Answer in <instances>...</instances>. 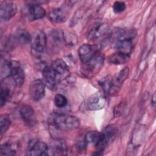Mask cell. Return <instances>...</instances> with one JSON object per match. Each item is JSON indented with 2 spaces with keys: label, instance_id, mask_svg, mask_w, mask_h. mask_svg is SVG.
I'll list each match as a JSON object with an SVG mask.
<instances>
[{
  "label": "cell",
  "instance_id": "obj_7",
  "mask_svg": "<svg viewBox=\"0 0 156 156\" xmlns=\"http://www.w3.org/2000/svg\"><path fill=\"white\" fill-rule=\"evenodd\" d=\"M45 83L40 79H35L32 82L29 87V94L35 101L41 100L45 94Z\"/></svg>",
  "mask_w": 156,
  "mask_h": 156
},
{
  "label": "cell",
  "instance_id": "obj_24",
  "mask_svg": "<svg viewBox=\"0 0 156 156\" xmlns=\"http://www.w3.org/2000/svg\"><path fill=\"white\" fill-rule=\"evenodd\" d=\"M136 35V31L133 29H122L118 31L116 34V40L127 39L132 40Z\"/></svg>",
  "mask_w": 156,
  "mask_h": 156
},
{
  "label": "cell",
  "instance_id": "obj_22",
  "mask_svg": "<svg viewBox=\"0 0 156 156\" xmlns=\"http://www.w3.org/2000/svg\"><path fill=\"white\" fill-rule=\"evenodd\" d=\"M129 58L130 55L129 54L117 52L109 57L108 62L113 65H121L127 62Z\"/></svg>",
  "mask_w": 156,
  "mask_h": 156
},
{
  "label": "cell",
  "instance_id": "obj_6",
  "mask_svg": "<svg viewBox=\"0 0 156 156\" xmlns=\"http://www.w3.org/2000/svg\"><path fill=\"white\" fill-rule=\"evenodd\" d=\"M20 114L25 124L29 127H34L37 124L35 111L29 105H23L20 109Z\"/></svg>",
  "mask_w": 156,
  "mask_h": 156
},
{
  "label": "cell",
  "instance_id": "obj_31",
  "mask_svg": "<svg viewBox=\"0 0 156 156\" xmlns=\"http://www.w3.org/2000/svg\"><path fill=\"white\" fill-rule=\"evenodd\" d=\"M64 34V40L68 44L74 45L77 43V38L75 35H74L73 34L68 32V34H65L63 32Z\"/></svg>",
  "mask_w": 156,
  "mask_h": 156
},
{
  "label": "cell",
  "instance_id": "obj_12",
  "mask_svg": "<svg viewBox=\"0 0 156 156\" xmlns=\"http://www.w3.org/2000/svg\"><path fill=\"white\" fill-rule=\"evenodd\" d=\"M47 46V37L43 31H38L32 43V49L37 53H43Z\"/></svg>",
  "mask_w": 156,
  "mask_h": 156
},
{
  "label": "cell",
  "instance_id": "obj_1",
  "mask_svg": "<svg viewBox=\"0 0 156 156\" xmlns=\"http://www.w3.org/2000/svg\"><path fill=\"white\" fill-rule=\"evenodd\" d=\"M49 122L56 129L62 131L75 130L80 124L76 116L63 113H53L49 118Z\"/></svg>",
  "mask_w": 156,
  "mask_h": 156
},
{
  "label": "cell",
  "instance_id": "obj_28",
  "mask_svg": "<svg viewBox=\"0 0 156 156\" xmlns=\"http://www.w3.org/2000/svg\"><path fill=\"white\" fill-rule=\"evenodd\" d=\"M10 119L5 115L1 116L0 119V127H1V134L2 135L5 133L9 129L10 126Z\"/></svg>",
  "mask_w": 156,
  "mask_h": 156
},
{
  "label": "cell",
  "instance_id": "obj_21",
  "mask_svg": "<svg viewBox=\"0 0 156 156\" xmlns=\"http://www.w3.org/2000/svg\"><path fill=\"white\" fill-rule=\"evenodd\" d=\"M49 18L55 23H63L66 20V15L61 9H54L49 12Z\"/></svg>",
  "mask_w": 156,
  "mask_h": 156
},
{
  "label": "cell",
  "instance_id": "obj_25",
  "mask_svg": "<svg viewBox=\"0 0 156 156\" xmlns=\"http://www.w3.org/2000/svg\"><path fill=\"white\" fill-rule=\"evenodd\" d=\"M129 74V67L126 66L116 76L115 79H114L115 83L116 85L119 88L122 83L127 79Z\"/></svg>",
  "mask_w": 156,
  "mask_h": 156
},
{
  "label": "cell",
  "instance_id": "obj_3",
  "mask_svg": "<svg viewBox=\"0 0 156 156\" xmlns=\"http://www.w3.org/2000/svg\"><path fill=\"white\" fill-rule=\"evenodd\" d=\"M99 53L97 46L88 44L82 45L78 51L79 58L82 63L83 64L88 63Z\"/></svg>",
  "mask_w": 156,
  "mask_h": 156
},
{
  "label": "cell",
  "instance_id": "obj_18",
  "mask_svg": "<svg viewBox=\"0 0 156 156\" xmlns=\"http://www.w3.org/2000/svg\"><path fill=\"white\" fill-rule=\"evenodd\" d=\"M85 140L87 144H93L97 147L104 139V135L102 132L90 131L85 136Z\"/></svg>",
  "mask_w": 156,
  "mask_h": 156
},
{
  "label": "cell",
  "instance_id": "obj_19",
  "mask_svg": "<svg viewBox=\"0 0 156 156\" xmlns=\"http://www.w3.org/2000/svg\"><path fill=\"white\" fill-rule=\"evenodd\" d=\"M29 18L31 20H39L44 17L46 15L45 10L39 4L30 5L28 9Z\"/></svg>",
  "mask_w": 156,
  "mask_h": 156
},
{
  "label": "cell",
  "instance_id": "obj_11",
  "mask_svg": "<svg viewBox=\"0 0 156 156\" xmlns=\"http://www.w3.org/2000/svg\"><path fill=\"white\" fill-rule=\"evenodd\" d=\"M48 145L40 141H37L31 144L27 151V155L32 156H44L48 154Z\"/></svg>",
  "mask_w": 156,
  "mask_h": 156
},
{
  "label": "cell",
  "instance_id": "obj_23",
  "mask_svg": "<svg viewBox=\"0 0 156 156\" xmlns=\"http://www.w3.org/2000/svg\"><path fill=\"white\" fill-rule=\"evenodd\" d=\"M50 39L52 44L54 46L60 47L65 41L63 31L59 29L53 30L50 34Z\"/></svg>",
  "mask_w": 156,
  "mask_h": 156
},
{
  "label": "cell",
  "instance_id": "obj_4",
  "mask_svg": "<svg viewBox=\"0 0 156 156\" xmlns=\"http://www.w3.org/2000/svg\"><path fill=\"white\" fill-rule=\"evenodd\" d=\"M102 132L104 135V139L100 145L97 147L98 155H99V152L103 151L106 147L113 142L118 132V129L115 125L111 124L105 127Z\"/></svg>",
  "mask_w": 156,
  "mask_h": 156
},
{
  "label": "cell",
  "instance_id": "obj_8",
  "mask_svg": "<svg viewBox=\"0 0 156 156\" xmlns=\"http://www.w3.org/2000/svg\"><path fill=\"white\" fill-rule=\"evenodd\" d=\"M105 98L99 93L90 96L85 103V107L88 110H98L102 108L105 104Z\"/></svg>",
  "mask_w": 156,
  "mask_h": 156
},
{
  "label": "cell",
  "instance_id": "obj_9",
  "mask_svg": "<svg viewBox=\"0 0 156 156\" xmlns=\"http://www.w3.org/2000/svg\"><path fill=\"white\" fill-rule=\"evenodd\" d=\"M42 75L45 85L51 89H54L60 81L51 66H44L42 70Z\"/></svg>",
  "mask_w": 156,
  "mask_h": 156
},
{
  "label": "cell",
  "instance_id": "obj_5",
  "mask_svg": "<svg viewBox=\"0 0 156 156\" xmlns=\"http://www.w3.org/2000/svg\"><path fill=\"white\" fill-rule=\"evenodd\" d=\"M13 85L21 87L24 81L25 75L20 63L16 61H10V76Z\"/></svg>",
  "mask_w": 156,
  "mask_h": 156
},
{
  "label": "cell",
  "instance_id": "obj_2",
  "mask_svg": "<svg viewBox=\"0 0 156 156\" xmlns=\"http://www.w3.org/2000/svg\"><path fill=\"white\" fill-rule=\"evenodd\" d=\"M110 35L109 28L107 24L98 23L96 24L88 34V38L93 41H96L98 40L103 41L108 38Z\"/></svg>",
  "mask_w": 156,
  "mask_h": 156
},
{
  "label": "cell",
  "instance_id": "obj_20",
  "mask_svg": "<svg viewBox=\"0 0 156 156\" xmlns=\"http://www.w3.org/2000/svg\"><path fill=\"white\" fill-rule=\"evenodd\" d=\"M115 47L118 52L129 55L133 49L132 40L127 39L116 40Z\"/></svg>",
  "mask_w": 156,
  "mask_h": 156
},
{
  "label": "cell",
  "instance_id": "obj_15",
  "mask_svg": "<svg viewBox=\"0 0 156 156\" xmlns=\"http://www.w3.org/2000/svg\"><path fill=\"white\" fill-rule=\"evenodd\" d=\"M99 85L102 88L103 92L105 96L112 94L118 91V88L115 85L113 79L110 76H107L102 78L99 81Z\"/></svg>",
  "mask_w": 156,
  "mask_h": 156
},
{
  "label": "cell",
  "instance_id": "obj_30",
  "mask_svg": "<svg viewBox=\"0 0 156 156\" xmlns=\"http://www.w3.org/2000/svg\"><path fill=\"white\" fill-rule=\"evenodd\" d=\"M126 8V4L122 1H115L113 6V11L116 13H119L124 12Z\"/></svg>",
  "mask_w": 156,
  "mask_h": 156
},
{
  "label": "cell",
  "instance_id": "obj_16",
  "mask_svg": "<svg viewBox=\"0 0 156 156\" xmlns=\"http://www.w3.org/2000/svg\"><path fill=\"white\" fill-rule=\"evenodd\" d=\"M31 40L28 32L25 30H19L12 38V44H26Z\"/></svg>",
  "mask_w": 156,
  "mask_h": 156
},
{
  "label": "cell",
  "instance_id": "obj_27",
  "mask_svg": "<svg viewBox=\"0 0 156 156\" xmlns=\"http://www.w3.org/2000/svg\"><path fill=\"white\" fill-rule=\"evenodd\" d=\"M1 155H15L16 150L10 143H4L1 147Z\"/></svg>",
  "mask_w": 156,
  "mask_h": 156
},
{
  "label": "cell",
  "instance_id": "obj_29",
  "mask_svg": "<svg viewBox=\"0 0 156 156\" xmlns=\"http://www.w3.org/2000/svg\"><path fill=\"white\" fill-rule=\"evenodd\" d=\"M54 104L58 108L65 107L68 103L66 98L62 94H57L54 97Z\"/></svg>",
  "mask_w": 156,
  "mask_h": 156
},
{
  "label": "cell",
  "instance_id": "obj_32",
  "mask_svg": "<svg viewBox=\"0 0 156 156\" xmlns=\"http://www.w3.org/2000/svg\"><path fill=\"white\" fill-rule=\"evenodd\" d=\"M87 143L84 139L83 141H78V143H77L76 147L77 148V150H80V151H83L87 146Z\"/></svg>",
  "mask_w": 156,
  "mask_h": 156
},
{
  "label": "cell",
  "instance_id": "obj_33",
  "mask_svg": "<svg viewBox=\"0 0 156 156\" xmlns=\"http://www.w3.org/2000/svg\"><path fill=\"white\" fill-rule=\"evenodd\" d=\"M155 94H154L153 96V98H152V104L154 106H155Z\"/></svg>",
  "mask_w": 156,
  "mask_h": 156
},
{
  "label": "cell",
  "instance_id": "obj_13",
  "mask_svg": "<svg viewBox=\"0 0 156 156\" xmlns=\"http://www.w3.org/2000/svg\"><path fill=\"white\" fill-rule=\"evenodd\" d=\"M104 61V57L99 53L94 57L91 61L88 63L84 64L85 65V71L87 75L93 74H96L98 71L101 69L102 66L103 65Z\"/></svg>",
  "mask_w": 156,
  "mask_h": 156
},
{
  "label": "cell",
  "instance_id": "obj_14",
  "mask_svg": "<svg viewBox=\"0 0 156 156\" xmlns=\"http://www.w3.org/2000/svg\"><path fill=\"white\" fill-rule=\"evenodd\" d=\"M51 67L56 73L60 81L62 78H66L69 74V68L66 63L61 58L55 60L52 62Z\"/></svg>",
  "mask_w": 156,
  "mask_h": 156
},
{
  "label": "cell",
  "instance_id": "obj_10",
  "mask_svg": "<svg viewBox=\"0 0 156 156\" xmlns=\"http://www.w3.org/2000/svg\"><path fill=\"white\" fill-rule=\"evenodd\" d=\"M17 10L16 5L12 2L4 1L1 3L0 7V16L1 19L7 21L12 18Z\"/></svg>",
  "mask_w": 156,
  "mask_h": 156
},
{
  "label": "cell",
  "instance_id": "obj_17",
  "mask_svg": "<svg viewBox=\"0 0 156 156\" xmlns=\"http://www.w3.org/2000/svg\"><path fill=\"white\" fill-rule=\"evenodd\" d=\"M50 151L54 155H65L67 152L66 144L63 140H55L51 143Z\"/></svg>",
  "mask_w": 156,
  "mask_h": 156
},
{
  "label": "cell",
  "instance_id": "obj_26",
  "mask_svg": "<svg viewBox=\"0 0 156 156\" xmlns=\"http://www.w3.org/2000/svg\"><path fill=\"white\" fill-rule=\"evenodd\" d=\"M11 96V90L7 86L1 85L0 91V105L2 107Z\"/></svg>",
  "mask_w": 156,
  "mask_h": 156
}]
</instances>
